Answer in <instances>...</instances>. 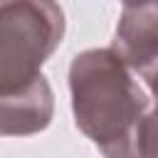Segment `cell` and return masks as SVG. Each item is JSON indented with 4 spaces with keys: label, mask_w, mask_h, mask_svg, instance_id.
<instances>
[{
    "label": "cell",
    "mask_w": 158,
    "mask_h": 158,
    "mask_svg": "<svg viewBox=\"0 0 158 158\" xmlns=\"http://www.w3.org/2000/svg\"><path fill=\"white\" fill-rule=\"evenodd\" d=\"M69 96L77 128L104 158H138V126L148 96L114 47L84 49L72 59Z\"/></svg>",
    "instance_id": "obj_1"
},
{
    "label": "cell",
    "mask_w": 158,
    "mask_h": 158,
    "mask_svg": "<svg viewBox=\"0 0 158 158\" xmlns=\"http://www.w3.org/2000/svg\"><path fill=\"white\" fill-rule=\"evenodd\" d=\"M67 30L57 0H0V99L47 84L44 62Z\"/></svg>",
    "instance_id": "obj_2"
},
{
    "label": "cell",
    "mask_w": 158,
    "mask_h": 158,
    "mask_svg": "<svg viewBox=\"0 0 158 158\" xmlns=\"http://www.w3.org/2000/svg\"><path fill=\"white\" fill-rule=\"evenodd\" d=\"M111 47L136 74L158 62V0H126Z\"/></svg>",
    "instance_id": "obj_3"
},
{
    "label": "cell",
    "mask_w": 158,
    "mask_h": 158,
    "mask_svg": "<svg viewBox=\"0 0 158 158\" xmlns=\"http://www.w3.org/2000/svg\"><path fill=\"white\" fill-rule=\"evenodd\" d=\"M138 158H158V104L138 126Z\"/></svg>",
    "instance_id": "obj_4"
},
{
    "label": "cell",
    "mask_w": 158,
    "mask_h": 158,
    "mask_svg": "<svg viewBox=\"0 0 158 158\" xmlns=\"http://www.w3.org/2000/svg\"><path fill=\"white\" fill-rule=\"evenodd\" d=\"M138 77L146 81V86L151 89V94H153V96H156V101H158V62H153L151 67L141 69V72H138Z\"/></svg>",
    "instance_id": "obj_5"
},
{
    "label": "cell",
    "mask_w": 158,
    "mask_h": 158,
    "mask_svg": "<svg viewBox=\"0 0 158 158\" xmlns=\"http://www.w3.org/2000/svg\"><path fill=\"white\" fill-rule=\"evenodd\" d=\"M121 2H126V0H121Z\"/></svg>",
    "instance_id": "obj_6"
}]
</instances>
